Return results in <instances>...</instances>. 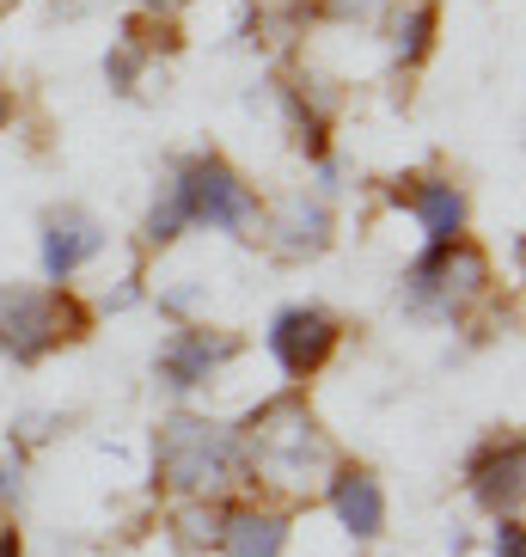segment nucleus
<instances>
[{"instance_id":"15","label":"nucleus","mask_w":526,"mask_h":557,"mask_svg":"<svg viewBox=\"0 0 526 557\" xmlns=\"http://www.w3.org/2000/svg\"><path fill=\"white\" fill-rule=\"evenodd\" d=\"M496 557H526V540H521V521L514 515H496Z\"/></svg>"},{"instance_id":"10","label":"nucleus","mask_w":526,"mask_h":557,"mask_svg":"<svg viewBox=\"0 0 526 557\" xmlns=\"http://www.w3.org/2000/svg\"><path fill=\"white\" fill-rule=\"evenodd\" d=\"M392 202H404V209L423 221V233H428V246H441V239H460L465 233V190L453 178H398L392 184Z\"/></svg>"},{"instance_id":"14","label":"nucleus","mask_w":526,"mask_h":557,"mask_svg":"<svg viewBox=\"0 0 526 557\" xmlns=\"http://www.w3.org/2000/svg\"><path fill=\"white\" fill-rule=\"evenodd\" d=\"M435 25H441V13H435V0H423V7H411L404 13V25H398V62L416 67L428 50H435Z\"/></svg>"},{"instance_id":"17","label":"nucleus","mask_w":526,"mask_h":557,"mask_svg":"<svg viewBox=\"0 0 526 557\" xmlns=\"http://www.w3.org/2000/svg\"><path fill=\"white\" fill-rule=\"evenodd\" d=\"M141 7H153V13H178V7H190V0H141Z\"/></svg>"},{"instance_id":"12","label":"nucleus","mask_w":526,"mask_h":557,"mask_svg":"<svg viewBox=\"0 0 526 557\" xmlns=\"http://www.w3.org/2000/svg\"><path fill=\"white\" fill-rule=\"evenodd\" d=\"M214 545L227 557H281V545H288V515H276V508H221Z\"/></svg>"},{"instance_id":"16","label":"nucleus","mask_w":526,"mask_h":557,"mask_svg":"<svg viewBox=\"0 0 526 557\" xmlns=\"http://www.w3.org/2000/svg\"><path fill=\"white\" fill-rule=\"evenodd\" d=\"M0 557H18V527H0Z\"/></svg>"},{"instance_id":"6","label":"nucleus","mask_w":526,"mask_h":557,"mask_svg":"<svg viewBox=\"0 0 526 557\" xmlns=\"http://www.w3.org/2000/svg\"><path fill=\"white\" fill-rule=\"evenodd\" d=\"M337 344H343V325L325 307H281L270 319V356L288 380H313L337 356Z\"/></svg>"},{"instance_id":"19","label":"nucleus","mask_w":526,"mask_h":557,"mask_svg":"<svg viewBox=\"0 0 526 557\" xmlns=\"http://www.w3.org/2000/svg\"><path fill=\"white\" fill-rule=\"evenodd\" d=\"M7 7H13V0H0V13H7Z\"/></svg>"},{"instance_id":"13","label":"nucleus","mask_w":526,"mask_h":557,"mask_svg":"<svg viewBox=\"0 0 526 557\" xmlns=\"http://www.w3.org/2000/svg\"><path fill=\"white\" fill-rule=\"evenodd\" d=\"M270 233H276L281 258H313V251H325L330 246V209H325V197H288V202H281V214L270 221Z\"/></svg>"},{"instance_id":"3","label":"nucleus","mask_w":526,"mask_h":557,"mask_svg":"<svg viewBox=\"0 0 526 557\" xmlns=\"http://www.w3.org/2000/svg\"><path fill=\"white\" fill-rule=\"evenodd\" d=\"M92 312L67 288H0V349L13 361H43L50 349L80 344Z\"/></svg>"},{"instance_id":"9","label":"nucleus","mask_w":526,"mask_h":557,"mask_svg":"<svg viewBox=\"0 0 526 557\" xmlns=\"http://www.w3.org/2000/svg\"><path fill=\"white\" fill-rule=\"evenodd\" d=\"M104 251V227L86 209H55L43 214V276L62 288L67 276H80L86 263Z\"/></svg>"},{"instance_id":"2","label":"nucleus","mask_w":526,"mask_h":557,"mask_svg":"<svg viewBox=\"0 0 526 557\" xmlns=\"http://www.w3.org/2000/svg\"><path fill=\"white\" fill-rule=\"evenodd\" d=\"M233 442H239V459H246L258 478L270 484H318L330 478V442L318 435L313 410L300 393H281L251 417L246 429H233Z\"/></svg>"},{"instance_id":"11","label":"nucleus","mask_w":526,"mask_h":557,"mask_svg":"<svg viewBox=\"0 0 526 557\" xmlns=\"http://www.w3.org/2000/svg\"><path fill=\"white\" fill-rule=\"evenodd\" d=\"M325 496L337 508V521L349 527V540H379L386 533V491L367 466H330Z\"/></svg>"},{"instance_id":"1","label":"nucleus","mask_w":526,"mask_h":557,"mask_svg":"<svg viewBox=\"0 0 526 557\" xmlns=\"http://www.w3.org/2000/svg\"><path fill=\"white\" fill-rule=\"evenodd\" d=\"M258 221H263V209H258V197H251V184L239 178L221 153H190V160H178L165 172L160 202L148 209L141 239H148V246H172L184 227H214V233L246 239Z\"/></svg>"},{"instance_id":"8","label":"nucleus","mask_w":526,"mask_h":557,"mask_svg":"<svg viewBox=\"0 0 526 557\" xmlns=\"http://www.w3.org/2000/svg\"><path fill=\"white\" fill-rule=\"evenodd\" d=\"M233 356H239V337L209 331V325H184L178 337L160 349V380L172 393H190V386H209Z\"/></svg>"},{"instance_id":"4","label":"nucleus","mask_w":526,"mask_h":557,"mask_svg":"<svg viewBox=\"0 0 526 557\" xmlns=\"http://www.w3.org/2000/svg\"><path fill=\"white\" fill-rule=\"evenodd\" d=\"M160 484L184 496H209L239 472V442L233 429L209 423V417H172L160 429Z\"/></svg>"},{"instance_id":"7","label":"nucleus","mask_w":526,"mask_h":557,"mask_svg":"<svg viewBox=\"0 0 526 557\" xmlns=\"http://www.w3.org/2000/svg\"><path fill=\"white\" fill-rule=\"evenodd\" d=\"M521 472H526L521 435H490L472 454V466H465V491H472L477 508H490V515H514L521 508Z\"/></svg>"},{"instance_id":"18","label":"nucleus","mask_w":526,"mask_h":557,"mask_svg":"<svg viewBox=\"0 0 526 557\" xmlns=\"http://www.w3.org/2000/svg\"><path fill=\"white\" fill-rule=\"evenodd\" d=\"M7 123H13V99H7V92H0V129H7Z\"/></svg>"},{"instance_id":"5","label":"nucleus","mask_w":526,"mask_h":557,"mask_svg":"<svg viewBox=\"0 0 526 557\" xmlns=\"http://www.w3.org/2000/svg\"><path fill=\"white\" fill-rule=\"evenodd\" d=\"M490 288V263L472 239H441V246H428L423 258L404 270V307L423 312V319H453L465 312L477 295Z\"/></svg>"}]
</instances>
